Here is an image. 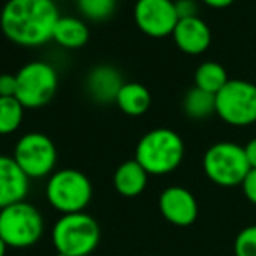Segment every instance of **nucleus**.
I'll list each match as a JSON object with an SVG mask.
<instances>
[{
    "label": "nucleus",
    "mask_w": 256,
    "mask_h": 256,
    "mask_svg": "<svg viewBox=\"0 0 256 256\" xmlns=\"http://www.w3.org/2000/svg\"><path fill=\"white\" fill-rule=\"evenodd\" d=\"M216 115L237 128L256 122V86L253 82L230 78L216 94Z\"/></svg>",
    "instance_id": "obj_8"
},
{
    "label": "nucleus",
    "mask_w": 256,
    "mask_h": 256,
    "mask_svg": "<svg viewBox=\"0 0 256 256\" xmlns=\"http://www.w3.org/2000/svg\"><path fill=\"white\" fill-rule=\"evenodd\" d=\"M176 12H178L180 20H185V18H196L197 14V2L196 0H176Z\"/></svg>",
    "instance_id": "obj_24"
},
{
    "label": "nucleus",
    "mask_w": 256,
    "mask_h": 256,
    "mask_svg": "<svg viewBox=\"0 0 256 256\" xmlns=\"http://www.w3.org/2000/svg\"><path fill=\"white\" fill-rule=\"evenodd\" d=\"M24 106L18 102L16 96L12 98H0V134H12L18 131L23 122Z\"/></svg>",
    "instance_id": "obj_20"
},
{
    "label": "nucleus",
    "mask_w": 256,
    "mask_h": 256,
    "mask_svg": "<svg viewBox=\"0 0 256 256\" xmlns=\"http://www.w3.org/2000/svg\"><path fill=\"white\" fill-rule=\"evenodd\" d=\"M242 192L244 196H246V199L250 200L251 204L256 206V169H251L250 172H248L246 180L242 182Z\"/></svg>",
    "instance_id": "obj_25"
},
{
    "label": "nucleus",
    "mask_w": 256,
    "mask_h": 256,
    "mask_svg": "<svg viewBox=\"0 0 256 256\" xmlns=\"http://www.w3.org/2000/svg\"><path fill=\"white\" fill-rule=\"evenodd\" d=\"M16 98L24 108H40L54 98L58 91V74L49 63L32 61L16 74Z\"/></svg>",
    "instance_id": "obj_9"
},
{
    "label": "nucleus",
    "mask_w": 256,
    "mask_h": 256,
    "mask_svg": "<svg viewBox=\"0 0 256 256\" xmlns=\"http://www.w3.org/2000/svg\"><path fill=\"white\" fill-rule=\"evenodd\" d=\"M46 199L61 214L84 212L92 199V183L78 169H58L48 178Z\"/></svg>",
    "instance_id": "obj_4"
},
{
    "label": "nucleus",
    "mask_w": 256,
    "mask_h": 256,
    "mask_svg": "<svg viewBox=\"0 0 256 256\" xmlns=\"http://www.w3.org/2000/svg\"><path fill=\"white\" fill-rule=\"evenodd\" d=\"M102 240L98 222L88 212L61 214L52 226V244L58 254H92Z\"/></svg>",
    "instance_id": "obj_3"
},
{
    "label": "nucleus",
    "mask_w": 256,
    "mask_h": 256,
    "mask_svg": "<svg viewBox=\"0 0 256 256\" xmlns=\"http://www.w3.org/2000/svg\"><path fill=\"white\" fill-rule=\"evenodd\" d=\"M30 178L10 155H0V209L26 200Z\"/></svg>",
    "instance_id": "obj_12"
},
{
    "label": "nucleus",
    "mask_w": 256,
    "mask_h": 256,
    "mask_svg": "<svg viewBox=\"0 0 256 256\" xmlns=\"http://www.w3.org/2000/svg\"><path fill=\"white\" fill-rule=\"evenodd\" d=\"M84 256H92V254H84Z\"/></svg>",
    "instance_id": "obj_30"
},
{
    "label": "nucleus",
    "mask_w": 256,
    "mask_h": 256,
    "mask_svg": "<svg viewBox=\"0 0 256 256\" xmlns=\"http://www.w3.org/2000/svg\"><path fill=\"white\" fill-rule=\"evenodd\" d=\"M236 256H256V225H250L237 234L234 240Z\"/></svg>",
    "instance_id": "obj_22"
},
{
    "label": "nucleus",
    "mask_w": 256,
    "mask_h": 256,
    "mask_svg": "<svg viewBox=\"0 0 256 256\" xmlns=\"http://www.w3.org/2000/svg\"><path fill=\"white\" fill-rule=\"evenodd\" d=\"M52 40L66 49H78L88 44L89 28L78 18L74 16L60 18L56 23V28H54Z\"/></svg>",
    "instance_id": "obj_17"
},
{
    "label": "nucleus",
    "mask_w": 256,
    "mask_h": 256,
    "mask_svg": "<svg viewBox=\"0 0 256 256\" xmlns=\"http://www.w3.org/2000/svg\"><path fill=\"white\" fill-rule=\"evenodd\" d=\"M202 168L209 182L223 188L240 186L251 171L244 146L234 142H218L209 146L204 154Z\"/></svg>",
    "instance_id": "obj_5"
},
{
    "label": "nucleus",
    "mask_w": 256,
    "mask_h": 256,
    "mask_svg": "<svg viewBox=\"0 0 256 256\" xmlns=\"http://www.w3.org/2000/svg\"><path fill=\"white\" fill-rule=\"evenodd\" d=\"M194 80H196V88L211 92V94H218L230 78L223 64L216 63V61H206L196 70Z\"/></svg>",
    "instance_id": "obj_19"
},
{
    "label": "nucleus",
    "mask_w": 256,
    "mask_h": 256,
    "mask_svg": "<svg viewBox=\"0 0 256 256\" xmlns=\"http://www.w3.org/2000/svg\"><path fill=\"white\" fill-rule=\"evenodd\" d=\"M124 84L120 72L112 64H98L86 77L88 94L91 96V100L102 104L117 102V96Z\"/></svg>",
    "instance_id": "obj_13"
},
{
    "label": "nucleus",
    "mask_w": 256,
    "mask_h": 256,
    "mask_svg": "<svg viewBox=\"0 0 256 256\" xmlns=\"http://www.w3.org/2000/svg\"><path fill=\"white\" fill-rule=\"evenodd\" d=\"M172 38L182 52L197 56L208 51L211 46V30L202 18H185L178 21L172 32Z\"/></svg>",
    "instance_id": "obj_14"
},
{
    "label": "nucleus",
    "mask_w": 256,
    "mask_h": 256,
    "mask_svg": "<svg viewBox=\"0 0 256 256\" xmlns=\"http://www.w3.org/2000/svg\"><path fill=\"white\" fill-rule=\"evenodd\" d=\"M77 7L91 21H104L114 14L117 0H77Z\"/></svg>",
    "instance_id": "obj_21"
},
{
    "label": "nucleus",
    "mask_w": 256,
    "mask_h": 256,
    "mask_svg": "<svg viewBox=\"0 0 256 256\" xmlns=\"http://www.w3.org/2000/svg\"><path fill=\"white\" fill-rule=\"evenodd\" d=\"M183 112L194 120H204L211 117L212 114H216V94L194 86L183 98Z\"/></svg>",
    "instance_id": "obj_18"
},
{
    "label": "nucleus",
    "mask_w": 256,
    "mask_h": 256,
    "mask_svg": "<svg viewBox=\"0 0 256 256\" xmlns=\"http://www.w3.org/2000/svg\"><path fill=\"white\" fill-rule=\"evenodd\" d=\"M244 150H246V157H248V162H250L251 169H256V138L248 142Z\"/></svg>",
    "instance_id": "obj_26"
},
{
    "label": "nucleus",
    "mask_w": 256,
    "mask_h": 256,
    "mask_svg": "<svg viewBox=\"0 0 256 256\" xmlns=\"http://www.w3.org/2000/svg\"><path fill=\"white\" fill-rule=\"evenodd\" d=\"M202 2L206 6L212 7V9H225V7H228L234 0H202Z\"/></svg>",
    "instance_id": "obj_27"
},
{
    "label": "nucleus",
    "mask_w": 256,
    "mask_h": 256,
    "mask_svg": "<svg viewBox=\"0 0 256 256\" xmlns=\"http://www.w3.org/2000/svg\"><path fill=\"white\" fill-rule=\"evenodd\" d=\"M117 106L129 117H140L146 114L152 104L150 91L140 82H126L117 96Z\"/></svg>",
    "instance_id": "obj_16"
},
{
    "label": "nucleus",
    "mask_w": 256,
    "mask_h": 256,
    "mask_svg": "<svg viewBox=\"0 0 256 256\" xmlns=\"http://www.w3.org/2000/svg\"><path fill=\"white\" fill-rule=\"evenodd\" d=\"M18 91L16 75L0 74V98H12Z\"/></svg>",
    "instance_id": "obj_23"
},
{
    "label": "nucleus",
    "mask_w": 256,
    "mask_h": 256,
    "mask_svg": "<svg viewBox=\"0 0 256 256\" xmlns=\"http://www.w3.org/2000/svg\"><path fill=\"white\" fill-rule=\"evenodd\" d=\"M0 30H2V21H0Z\"/></svg>",
    "instance_id": "obj_29"
},
{
    "label": "nucleus",
    "mask_w": 256,
    "mask_h": 256,
    "mask_svg": "<svg viewBox=\"0 0 256 256\" xmlns=\"http://www.w3.org/2000/svg\"><path fill=\"white\" fill-rule=\"evenodd\" d=\"M134 21L145 35L162 38L172 35L180 18L172 0H138L134 6Z\"/></svg>",
    "instance_id": "obj_10"
},
{
    "label": "nucleus",
    "mask_w": 256,
    "mask_h": 256,
    "mask_svg": "<svg viewBox=\"0 0 256 256\" xmlns=\"http://www.w3.org/2000/svg\"><path fill=\"white\" fill-rule=\"evenodd\" d=\"M60 12L52 0H7L0 10L2 32L10 42L37 48L52 38Z\"/></svg>",
    "instance_id": "obj_1"
},
{
    "label": "nucleus",
    "mask_w": 256,
    "mask_h": 256,
    "mask_svg": "<svg viewBox=\"0 0 256 256\" xmlns=\"http://www.w3.org/2000/svg\"><path fill=\"white\" fill-rule=\"evenodd\" d=\"M12 158L30 180L49 178L56 171V145L44 132H26L18 140Z\"/></svg>",
    "instance_id": "obj_7"
},
{
    "label": "nucleus",
    "mask_w": 256,
    "mask_h": 256,
    "mask_svg": "<svg viewBox=\"0 0 256 256\" xmlns=\"http://www.w3.org/2000/svg\"><path fill=\"white\" fill-rule=\"evenodd\" d=\"M44 228L42 212L26 200L0 209V237L12 250L35 246L44 236Z\"/></svg>",
    "instance_id": "obj_6"
},
{
    "label": "nucleus",
    "mask_w": 256,
    "mask_h": 256,
    "mask_svg": "<svg viewBox=\"0 0 256 256\" xmlns=\"http://www.w3.org/2000/svg\"><path fill=\"white\" fill-rule=\"evenodd\" d=\"M148 172L143 169L136 158L126 160L115 169L114 172V186L120 196L124 197H138L148 183Z\"/></svg>",
    "instance_id": "obj_15"
},
{
    "label": "nucleus",
    "mask_w": 256,
    "mask_h": 256,
    "mask_svg": "<svg viewBox=\"0 0 256 256\" xmlns=\"http://www.w3.org/2000/svg\"><path fill=\"white\" fill-rule=\"evenodd\" d=\"M185 157V143L176 131L157 128L142 136L134 158L150 176H166L176 171Z\"/></svg>",
    "instance_id": "obj_2"
},
{
    "label": "nucleus",
    "mask_w": 256,
    "mask_h": 256,
    "mask_svg": "<svg viewBox=\"0 0 256 256\" xmlns=\"http://www.w3.org/2000/svg\"><path fill=\"white\" fill-rule=\"evenodd\" d=\"M7 250H9V246H7L6 242H4V239L0 237V256H6Z\"/></svg>",
    "instance_id": "obj_28"
},
{
    "label": "nucleus",
    "mask_w": 256,
    "mask_h": 256,
    "mask_svg": "<svg viewBox=\"0 0 256 256\" xmlns=\"http://www.w3.org/2000/svg\"><path fill=\"white\" fill-rule=\"evenodd\" d=\"M160 214L171 225L190 226L199 216L197 199L185 186H168L158 197Z\"/></svg>",
    "instance_id": "obj_11"
}]
</instances>
